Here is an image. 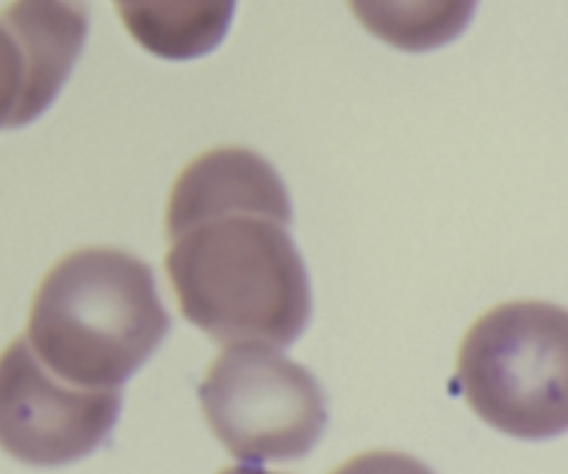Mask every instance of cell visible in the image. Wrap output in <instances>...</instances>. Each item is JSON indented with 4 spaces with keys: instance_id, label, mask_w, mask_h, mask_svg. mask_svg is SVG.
Masks as SVG:
<instances>
[{
    "instance_id": "cell-1",
    "label": "cell",
    "mask_w": 568,
    "mask_h": 474,
    "mask_svg": "<svg viewBox=\"0 0 568 474\" xmlns=\"http://www.w3.org/2000/svg\"><path fill=\"white\" fill-rule=\"evenodd\" d=\"M275 167L216 148L181 170L166 200L164 270L181 314L225 347H288L311 316L308 272Z\"/></svg>"
},
{
    "instance_id": "cell-2",
    "label": "cell",
    "mask_w": 568,
    "mask_h": 474,
    "mask_svg": "<svg viewBox=\"0 0 568 474\" xmlns=\"http://www.w3.org/2000/svg\"><path fill=\"white\" fill-rule=\"evenodd\" d=\"M170 331L153 270L116 248H83L55 261L33 294L28 344L61 381L120 389Z\"/></svg>"
},
{
    "instance_id": "cell-3",
    "label": "cell",
    "mask_w": 568,
    "mask_h": 474,
    "mask_svg": "<svg viewBox=\"0 0 568 474\" xmlns=\"http://www.w3.org/2000/svg\"><path fill=\"white\" fill-rule=\"evenodd\" d=\"M469 409L505 436L541 442L568 431V311L516 300L486 311L458 350Z\"/></svg>"
},
{
    "instance_id": "cell-4",
    "label": "cell",
    "mask_w": 568,
    "mask_h": 474,
    "mask_svg": "<svg viewBox=\"0 0 568 474\" xmlns=\"http://www.w3.org/2000/svg\"><path fill=\"white\" fill-rule=\"evenodd\" d=\"M200 409L211 433L244 464L303 458L327 425L316 377L261 344L227 347L209 366Z\"/></svg>"
},
{
    "instance_id": "cell-5",
    "label": "cell",
    "mask_w": 568,
    "mask_h": 474,
    "mask_svg": "<svg viewBox=\"0 0 568 474\" xmlns=\"http://www.w3.org/2000/svg\"><path fill=\"white\" fill-rule=\"evenodd\" d=\"M120 389H81L44 370L28 339L0 353V450L28 466L94 453L120 416Z\"/></svg>"
},
{
    "instance_id": "cell-6",
    "label": "cell",
    "mask_w": 568,
    "mask_h": 474,
    "mask_svg": "<svg viewBox=\"0 0 568 474\" xmlns=\"http://www.w3.org/2000/svg\"><path fill=\"white\" fill-rule=\"evenodd\" d=\"M22 56V94L11 128L48 111L70 78L89 31L83 0H11L0 11Z\"/></svg>"
},
{
    "instance_id": "cell-7",
    "label": "cell",
    "mask_w": 568,
    "mask_h": 474,
    "mask_svg": "<svg viewBox=\"0 0 568 474\" xmlns=\"http://www.w3.org/2000/svg\"><path fill=\"white\" fill-rule=\"evenodd\" d=\"M114 6L133 42L170 61L211 53L236 11V0H114Z\"/></svg>"
},
{
    "instance_id": "cell-8",
    "label": "cell",
    "mask_w": 568,
    "mask_h": 474,
    "mask_svg": "<svg viewBox=\"0 0 568 474\" xmlns=\"http://www.w3.org/2000/svg\"><path fill=\"white\" fill-rule=\"evenodd\" d=\"M355 20L392 48L425 53L449 44L475 17L477 0H347Z\"/></svg>"
},
{
    "instance_id": "cell-9",
    "label": "cell",
    "mask_w": 568,
    "mask_h": 474,
    "mask_svg": "<svg viewBox=\"0 0 568 474\" xmlns=\"http://www.w3.org/2000/svg\"><path fill=\"white\" fill-rule=\"evenodd\" d=\"M22 94V56L9 28L0 22V128H11Z\"/></svg>"
},
{
    "instance_id": "cell-10",
    "label": "cell",
    "mask_w": 568,
    "mask_h": 474,
    "mask_svg": "<svg viewBox=\"0 0 568 474\" xmlns=\"http://www.w3.org/2000/svg\"><path fill=\"white\" fill-rule=\"evenodd\" d=\"M331 474H433L422 461L392 450H372V453L355 455L347 464Z\"/></svg>"
},
{
    "instance_id": "cell-11",
    "label": "cell",
    "mask_w": 568,
    "mask_h": 474,
    "mask_svg": "<svg viewBox=\"0 0 568 474\" xmlns=\"http://www.w3.org/2000/svg\"><path fill=\"white\" fill-rule=\"evenodd\" d=\"M220 474H277V472H264V470H255V466H231V470H222Z\"/></svg>"
}]
</instances>
